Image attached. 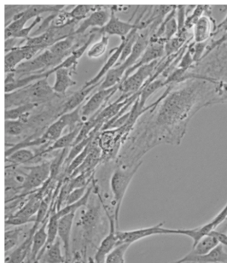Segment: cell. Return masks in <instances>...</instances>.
Masks as SVG:
<instances>
[{"label":"cell","mask_w":227,"mask_h":263,"mask_svg":"<svg viewBox=\"0 0 227 263\" xmlns=\"http://www.w3.org/2000/svg\"><path fill=\"white\" fill-rule=\"evenodd\" d=\"M83 125H81L79 127H76L75 129L73 131H69L68 134L61 137L60 139H58L56 142H54L53 144H51L50 146L47 147L46 149L40 152L39 154L36 155V158L42 157L46 156L48 153L52 152H58V151H62V149H68V147H72L75 142L77 137H78L81 128L83 127Z\"/></svg>","instance_id":"7402d4cb"},{"label":"cell","mask_w":227,"mask_h":263,"mask_svg":"<svg viewBox=\"0 0 227 263\" xmlns=\"http://www.w3.org/2000/svg\"><path fill=\"white\" fill-rule=\"evenodd\" d=\"M109 36L107 34H102V37L98 42L93 44L91 48L87 51V57L91 59H99L106 52L109 46Z\"/></svg>","instance_id":"f546056e"},{"label":"cell","mask_w":227,"mask_h":263,"mask_svg":"<svg viewBox=\"0 0 227 263\" xmlns=\"http://www.w3.org/2000/svg\"><path fill=\"white\" fill-rule=\"evenodd\" d=\"M110 10H111V15H110V19H109V23H107L106 25L104 26L103 28H96V31L98 33H101V34H107V35H116L121 37V39H125L131 33V32L139 28V30H141V23L142 17L144 15V13L146 10H144L141 13V15H139L138 19H137L135 23H130L129 22H124L121 20L120 18L117 17L116 15V11H117V6H110Z\"/></svg>","instance_id":"5b68a950"},{"label":"cell","mask_w":227,"mask_h":263,"mask_svg":"<svg viewBox=\"0 0 227 263\" xmlns=\"http://www.w3.org/2000/svg\"><path fill=\"white\" fill-rule=\"evenodd\" d=\"M87 206L88 208L82 213L77 226L82 231L84 240L86 245H89L93 239L94 233L99 227L101 206L94 203Z\"/></svg>","instance_id":"30bf717a"},{"label":"cell","mask_w":227,"mask_h":263,"mask_svg":"<svg viewBox=\"0 0 227 263\" xmlns=\"http://www.w3.org/2000/svg\"><path fill=\"white\" fill-rule=\"evenodd\" d=\"M164 79H157L156 81H152L150 83L143 86V88L140 91L139 99V109L140 111L145 113L152 109V104H150L149 106L145 107L146 102L148 101V99L152 94H154L157 90H159L160 88L164 86Z\"/></svg>","instance_id":"603a6c76"},{"label":"cell","mask_w":227,"mask_h":263,"mask_svg":"<svg viewBox=\"0 0 227 263\" xmlns=\"http://www.w3.org/2000/svg\"><path fill=\"white\" fill-rule=\"evenodd\" d=\"M119 86L120 85L105 90H98L97 92L91 94L86 104L81 106V118L83 122H86L89 118L93 117L94 115L108 105L107 104L110 98L116 91H119Z\"/></svg>","instance_id":"ba28073f"},{"label":"cell","mask_w":227,"mask_h":263,"mask_svg":"<svg viewBox=\"0 0 227 263\" xmlns=\"http://www.w3.org/2000/svg\"><path fill=\"white\" fill-rule=\"evenodd\" d=\"M28 5H5V27L12 23L15 16L28 9Z\"/></svg>","instance_id":"836d02e7"},{"label":"cell","mask_w":227,"mask_h":263,"mask_svg":"<svg viewBox=\"0 0 227 263\" xmlns=\"http://www.w3.org/2000/svg\"><path fill=\"white\" fill-rule=\"evenodd\" d=\"M220 32H223L224 34L227 33V15H225V18L223 19L221 22H220L219 24L216 25L215 27V33H214V36L216 35L218 33H220Z\"/></svg>","instance_id":"74e56055"},{"label":"cell","mask_w":227,"mask_h":263,"mask_svg":"<svg viewBox=\"0 0 227 263\" xmlns=\"http://www.w3.org/2000/svg\"><path fill=\"white\" fill-rule=\"evenodd\" d=\"M165 222H160L149 228H140L136 230H117L116 235L118 238L119 246L126 243L131 246L138 241L156 235H174V229L164 228Z\"/></svg>","instance_id":"8992f818"},{"label":"cell","mask_w":227,"mask_h":263,"mask_svg":"<svg viewBox=\"0 0 227 263\" xmlns=\"http://www.w3.org/2000/svg\"><path fill=\"white\" fill-rule=\"evenodd\" d=\"M227 41V33H225V34H223L220 39H218L216 41H213L212 43L209 44V46H207V51H206V53H205L204 58H207L210 54L212 53L213 51H215L216 49L219 48L220 46H222L223 44L225 43Z\"/></svg>","instance_id":"8d00e7d4"},{"label":"cell","mask_w":227,"mask_h":263,"mask_svg":"<svg viewBox=\"0 0 227 263\" xmlns=\"http://www.w3.org/2000/svg\"><path fill=\"white\" fill-rule=\"evenodd\" d=\"M33 263H39V261H34V262H33Z\"/></svg>","instance_id":"60d3db41"},{"label":"cell","mask_w":227,"mask_h":263,"mask_svg":"<svg viewBox=\"0 0 227 263\" xmlns=\"http://www.w3.org/2000/svg\"><path fill=\"white\" fill-rule=\"evenodd\" d=\"M174 263H227V251L222 245L218 246L211 252L202 256H195L188 253L182 258L173 261Z\"/></svg>","instance_id":"2e32d148"},{"label":"cell","mask_w":227,"mask_h":263,"mask_svg":"<svg viewBox=\"0 0 227 263\" xmlns=\"http://www.w3.org/2000/svg\"><path fill=\"white\" fill-rule=\"evenodd\" d=\"M51 215L48 218V222H47V242H46V247L42 251L39 261L42 258L44 253L46 252V250L52 245V243L56 242V239L58 238V227H59V219L58 214H56V209H51Z\"/></svg>","instance_id":"484cf974"},{"label":"cell","mask_w":227,"mask_h":263,"mask_svg":"<svg viewBox=\"0 0 227 263\" xmlns=\"http://www.w3.org/2000/svg\"><path fill=\"white\" fill-rule=\"evenodd\" d=\"M5 134L8 136L17 137L28 129V125L20 120H5Z\"/></svg>","instance_id":"1f68e13d"},{"label":"cell","mask_w":227,"mask_h":263,"mask_svg":"<svg viewBox=\"0 0 227 263\" xmlns=\"http://www.w3.org/2000/svg\"><path fill=\"white\" fill-rule=\"evenodd\" d=\"M111 15L110 6H101L99 5L98 10L91 13L88 17L86 18L76 28L73 34L83 35L88 28H103L109 23Z\"/></svg>","instance_id":"4fadbf2b"},{"label":"cell","mask_w":227,"mask_h":263,"mask_svg":"<svg viewBox=\"0 0 227 263\" xmlns=\"http://www.w3.org/2000/svg\"><path fill=\"white\" fill-rule=\"evenodd\" d=\"M220 245L218 238L213 233H210L201 238L196 246H192V251L189 253L195 256H202L210 253Z\"/></svg>","instance_id":"cb8c5ba5"},{"label":"cell","mask_w":227,"mask_h":263,"mask_svg":"<svg viewBox=\"0 0 227 263\" xmlns=\"http://www.w3.org/2000/svg\"><path fill=\"white\" fill-rule=\"evenodd\" d=\"M165 43L166 42L162 41V40H159V41L150 40L149 46L147 47L146 50L144 51V54L142 55L139 61L137 62L136 64L126 71L125 76H124L123 81L142 66L147 65V64H150L152 62L157 61V60L162 59L165 56Z\"/></svg>","instance_id":"7c38bea8"},{"label":"cell","mask_w":227,"mask_h":263,"mask_svg":"<svg viewBox=\"0 0 227 263\" xmlns=\"http://www.w3.org/2000/svg\"><path fill=\"white\" fill-rule=\"evenodd\" d=\"M215 81L197 76L183 81L175 90L169 85L149 109L152 121L143 136L147 152L162 143L180 144L190 120L200 109L215 104Z\"/></svg>","instance_id":"6da1fadb"},{"label":"cell","mask_w":227,"mask_h":263,"mask_svg":"<svg viewBox=\"0 0 227 263\" xmlns=\"http://www.w3.org/2000/svg\"><path fill=\"white\" fill-rule=\"evenodd\" d=\"M159 60L152 62L150 64L142 66L138 68L134 73H131V76L121 81V83L119 86V91L122 94L130 95V96L141 91L143 86L154 74Z\"/></svg>","instance_id":"277c9868"},{"label":"cell","mask_w":227,"mask_h":263,"mask_svg":"<svg viewBox=\"0 0 227 263\" xmlns=\"http://www.w3.org/2000/svg\"><path fill=\"white\" fill-rule=\"evenodd\" d=\"M46 49L41 46H27L23 45L21 47L13 49L11 51L5 53V73L12 72L17 68L23 62L29 61L41 51Z\"/></svg>","instance_id":"9c48e42d"},{"label":"cell","mask_w":227,"mask_h":263,"mask_svg":"<svg viewBox=\"0 0 227 263\" xmlns=\"http://www.w3.org/2000/svg\"><path fill=\"white\" fill-rule=\"evenodd\" d=\"M38 228H31L28 234L26 236L25 239L20 246H18L14 251L11 252L5 253V263H25L28 261L30 256L31 246H32V239L33 236Z\"/></svg>","instance_id":"e0dca14e"},{"label":"cell","mask_w":227,"mask_h":263,"mask_svg":"<svg viewBox=\"0 0 227 263\" xmlns=\"http://www.w3.org/2000/svg\"><path fill=\"white\" fill-rule=\"evenodd\" d=\"M211 233H213L218 238L220 245L227 247V235L225 233H221V232H219L217 230L214 231Z\"/></svg>","instance_id":"f35d334b"},{"label":"cell","mask_w":227,"mask_h":263,"mask_svg":"<svg viewBox=\"0 0 227 263\" xmlns=\"http://www.w3.org/2000/svg\"><path fill=\"white\" fill-rule=\"evenodd\" d=\"M75 214L76 213H71V214L64 215V216L59 219L58 238H60L61 242L63 243L66 263H70L71 234H72V228H73V221H74V219H75Z\"/></svg>","instance_id":"5bb4252c"},{"label":"cell","mask_w":227,"mask_h":263,"mask_svg":"<svg viewBox=\"0 0 227 263\" xmlns=\"http://www.w3.org/2000/svg\"><path fill=\"white\" fill-rule=\"evenodd\" d=\"M60 238H58L55 243H52L42 256V263H66L65 256H63L61 248Z\"/></svg>","instance_id":"83f0119b"},{"label":"cell","mask_w":227,"mask_h":263,"mask_svg":"<svg viewBox=\"0 0 227 263\" xmlns=\"http://www.w3.org/2000/svg\"><path fill=\"white\" fill-rule=\"evenodd\" d=\"M140 164L134 165L130 167H118L115 170L110 178V189H111L113 200L112 204L113 206V214L116 218V223L119 226V215L121 211V203L124 197L126 195V191L131 184V180L134 177L137 171L139 170Z\"/></svg>","instance_id":"7a4b0ae2"},{"label":"cell","mask_w":227,"mask_h":263,"mask_svg":"<svg viewBox=\"0 0 227 263\" xmlns=\"http://www.w3.org/2000/svg\"><path fill=\"white\" fill-rule=\"evenodd\" d=\"M76 73V71L70 68H59L55 72L56 81L52 86L54 91L58 95H65L68 89L72 86H75L76 81H73V74Z\"/></svg>","instance_id":"44dd1931"},{"label":"cell","mask_w":227,"mask_h":263,"mask_svg":"<svg viewBox=\"0 0 227 263\" xmlns=\"http://www.w3.org/2000/svg\"><path fill=\"white\" fill-rule=\"evenodd\" d=\"M72 263H85L82 260V256L79 254V256H76L75 261Z\"/></svg>","instance_id":"ab89813d"},{"label":"cell","mask_w":227,"mask_h":263,"mask_svg":"<svg viewBox=\"0 0 227 263\" xmlns=\"http://www.w3.org/2000/svg\"><path fill=\"white\" fill-rule=\"evenodd\" d=\"M34 159H36L35 153L28 149H18L9 157H5V161L7 163H10L11 167H17L20 165L26 164Z\"/></svg>","instance_id":"4316f807"},{"label":"cell","mask_w":227,"mask_h":263,"mask_svg":"<svg viewBox=\"0 0 227 263\" xmlns=\"http://www.w3.org/2000/svg\"><path fill=\"white\" fill-rule=\"evenodd\" d=\"M215 20L212 15L205 14L197 21L195 24L192 33L193 42L195 43H205L214 36L215 31Z\"/></svg>","instance_id":"9a60e30c"},{"label":"cell","mask_w":227,"mask_h":263,"mask_svg":"<svg viewBox=\"0 0 227 263\" xmlns=\"http://www.w3.org/2000/svg\"><path fill=\"white\" fill-rule=\"evenodd\" d=\"M130 246H131L126 243H122L117 246L108 255L105 263H126L125 256Z\"/></svg>","instance_id":"d6a6232c"},{"label":"cell","mask_w":227,"mask_h":263,"mask_svg":"<svg viewBox=\"0 0 227 263\" xmlns=\"http://www.w3.org/2000/svg\"><path fill=\"white\" fill-rule=\"evenodd\" d=\"M28 92V101L30 104H43L58 98L52 86H50L47 79H42L33 82L26 87Z\"/></svg>","instance_id":"8fae6325"},{"label":"cell","mask_w":227,"mask_h":263,"mask_svg":"<svg viewBox=\"0 0 227 263\" xmlns=\"http://www.w3.org/2000/svg\"><path fill=\"white\" fill-rule=\"evenodd\" d=\"M225 220H227V203L225 207L223 208L222 210L217 215H215V217L213 220L204 225L200 226L197 228H190V229H184V228L174 229L175 230L174 233L175 235L186 236L188 238H192L193 241L192 246H194L199 242L201 238L216 230L218 227Z\"/></svg>","instance_id":"52a82bcc"},{"label":"cell","mask_w":227,"mask_h":263,"mask_svg":"<svg viewBox=\"0 0 227 263\" xmlns=\"http://www.w3.org/2000/svg\"><path fill=\"white\" fill-rule=\"evenodd\" d=\"M126 44V39H121V44L119 45L118 47H116V48L112 50L111 55L109 56V59L107 60L106 63L104 64V65L102 67L99 73H97V76H94L93 78H91L90 81H87L84 85V87H90V86H94V85H97V84L101 82V80H103V78L105 77L107 73L110 69L115 68L116 65H117V64H118L119 60L121 59V54H122V51H123L124 48H125Z\"/></svg>","instance_id":"ac0fdd59"},{"label":"cell","mask_w":227,"mask_h":263,"mask_svg":"<svg viewBox=\"0 0 227 263\" xmlns=\"http://www.w3.org/2000/svg\"><path fill=\"white\" fill-rule=\"evenodd\" d=\"M186 17V6H184V5L177 6L176 19L177 23H178V28H179L178 33L184 30Z\"/></svg>","instance_id":"d590c367"},{"label":"cell","mask_w":227,"mask_h":263,"mask_svg":"<svg viewBox=\"0 0 227 263\" xmlns=\"http://www.w3.org/2000/svg\"><path fill=\"white\" fill-rule=\"evenodd\" d=\"M47 222H48V219L40 226V228L33 234L30 256L28 260V263L39 261V258L46 247V242H47V230H46Z\"/></svg>","instance_id":"ffe728a7"},{"label":"cell","mask_w":227,"mask_h":263,"mask_svg":"<svg viewBox=\"0 0 227 263\" xmlns=\"http://www.w3.org/2000/svg\"><path fill=\"white\" fill-rule=\"evenodd\" d=\"M99 5H77L68 12L69 16L74 22H81L88 17L91 13L98 10Z\"/></svg>","instance_id":"4dcf8cb0"},{"label":"cell","mask_w":227,"mask_h":263,"mask_svg":"<svg viewBox=\"0 0 227 263\" xmlns=\"http://www.w3.org/2000/svg\"><path fill=\"white\" fill-rule=\"evenodd\" d=\"M101 82L94 86H90V87H81L80 90L75 91L74 93L72 94L68 97V99H66L63 102L61 107L60 112H59V117H62L63 115L68 114L70 112L73 111L74 109H77L79 107L81 106V104L86 100V98H88L91 95V92L100 86Z\"/></svg>","instance_id":"d6986e66"},{"label":"cell","mask_w":227,"mask_h":263,"mask_svg":"<svg viewBox=\"0 0 227 263\" xmlns=\"http://www.w3.org/2000/svg\"><path fill=\"white\" fill-rule=\"evenodd\" d=\"M28 170L25 180L21 187V195H29L51 179V162H44L34 166L23 167Z\"/></svg>","instance_id":"3957f363"},{"label":"cell","mask_w":227,"mask_h":263,"mask_svg":"<svg viewBox=\"0 0 227 263\" xmlns=\"http://www.w3.org/2000/svg\"><path fill=\"white\" fill-rule=\"evenodd\" d=\"M40 105L41 104H28L12 109H5V120H20L26 124V122L31 117V112L40 107Z\"/></svg>","instance_id":"d4e9b609"},{"label":"cell","mask_w":227,"mask_h":263,"mask_svg":"<svg viewBox=\"0 0 227 263\" xmlns=\"http://www.w3.org/2000/svg\"><path fill=\"white\" fill-rule=\"evenodd\" d=\"M24 228L23 226L15 227V228L6 230L5 232V251L10 252L13 248L17 246L20 241L21 236L23 235Z\"/></svg>","instance_id":"f1b7e54d"},{"label":"cell","mask_w":227,"mask_h":263,"mask_svg":"<svg viewBox=\"0 0 227 263\" xmlns=\"http://www.w3.org/2000/svg\"><path fill=\"white\" fill-rule=\"evenodd\" d=\"M89 186H90V185L85 186V187L77 188V189H74V190L72 191V192L68 194L67 198H66L64 204H63V207L68 206V205L73 204L74 202H78L79 200H81V198L84 197V195L86 194V191L88 189Z\"/></svg>","instance_id":"e575fe53"}]
</instances>
